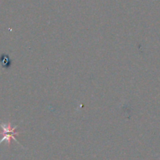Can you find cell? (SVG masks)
Masks as SVG:
<instances>
[{"instance_id": "1", "label": "cell", "mask_w": 160, "mask_h": 160, "mask_svg": "<svg viewBox=\"0 0 160 160\" xmlns=\"http://www.w3.org/2000/svg\"><path fill=\"white\" fill-rule=\"evenodd\" d=\"M0 126H1V128H2V132L0 133V134L2 135V138L0 140V144L3 141H6L7 144L9 145L12 139L14 140L15 141L17 142L19 144L18 141H17V140L16 139V137H15L16 135L20 134V133L15 131L17 126L12 127L10 123H1L0 124Z\"/></svg>"}]
</instances>
